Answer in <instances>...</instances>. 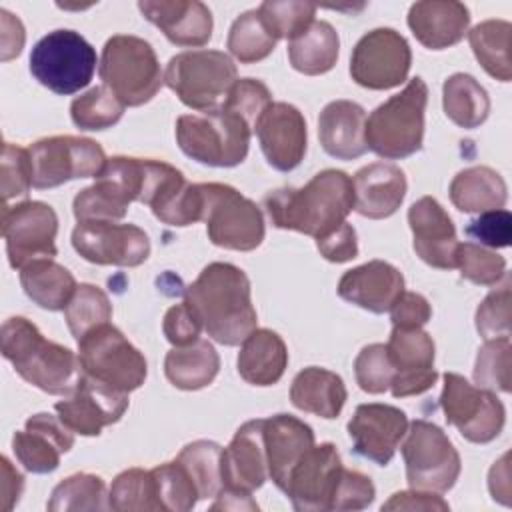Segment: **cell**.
I'll list each match as a JSON object with an SVG mask.
<instances>
[{"label":"cell","instance_id":"6da1fadb","mask_svg":"<svg viewBox=\"0 0 512 512\" xmlns=\"http://www.w3.org/2000/svg\"><path fill=\"white\" fill-rule=\"evenodd\" d=\"M208 336L224 346H238L256 330V308L246 272L230 262H212L184 290Z\"/></svg>","mask_w":512,"mask_h":512},{"label":"cell","instance_id":"7a4b0ae2","mask_svg":"<svg viewBox=\"0 0 512 512\" xmlns=\"http://www.w3.org/2000/svg\"><path fill=\"white\" fill-rule=\"evenodd\" d=\"M264 206L276 228L302 232L316 240L344 224L352 212V178L328 168L302 188H278L266 194Z\"/></svg>","mask_w":512,"mask_h":512},{"label":"cell","instance_id":"3957f363","mask_svg":"<svg viewBox=\"0 0 512 512\" xmlns=\"http://www.w3.org/2000/svg\"><path fill=\"white\" fill-rule=\"evenodd\" d=\"M0 350L20 378L46 394L70 396L84 376L80 358L70 348L44 338L24 316H12L2 324Z\"/></svg>","mask_w":512,"mask_h":512},{"label":"cell","instance_id":"277c9868","mask_svg":"<svg viewBox=\"0 0 512 512\" xmlns=\"http://www.w3.org/2000/svg\"><path fill=\"white\" fill-rule=\"evenodd\" d=\"M428 86L416 76L402 92L390 96L366 118L364 140L368 150L386 160H400L416 154L424 140V112Z\"/></svg>","mask_w":512,"mask_h":512},{"label":"cell","instance_id":"5b68a950","mask_svg":"<svg viewBox=\"0 0 512 512\" xmlns=\"http://www.w3.org/2000/svg\"><path fill=\"white\" fill-rule=\"evenodd\" d=\"M254 128L228 108L184 114L176 120V142L180 150L206 166L232 168L244 162Z\"/></svg>","mask_w":512,"mask_h":512},{"label":"cell","instance_id":"8992f818","mask_svg":"<svg viewBox=\"0 0 512 512\" xmlns=\"http://www.w3.org/2000/svg\"><path fill=\"white\" fill-rule=\"evenodd\" d=\"M98 74L124 106L150 102L164 82L154 48L132 34H116L106 40Z\"/></svg>","mask_w":512,"mask_h":512},{"label":"cell","instance_id":"52a82bcc","mask_svg":"<svg viewBox=\"0 0 512 512\" xmlns=\"http://www.w3.org/2000/svg\"><path fill=\"white\" fill-rule=\"evenodd\" d=\"M236 80V64L220 50L180 52L168 60L164 72L166 86L198 112L220 110Z\"/></svg>","mask_w":512,"mask_h":512},{"label":"cell","instance_id":"ba28073f","mask_svg":"<svg viewBox=\"0 0 512 512\" xmlns=\"http://www.w3.org/2000/svg\"><path fill=\"white\" fill-rule=\"evenodd\" d=\"M98 58L94 46L74 30H54L42 36L30 52L32 76L54 94L68 96L90 84Z\"/></svg>","mask_w":512,"mask_h":512},{"label":"cell","instance_id":"9c48e42d","mask_svg":"<svg viewBox=\"0 0 512 512\" xmlns=\"http://www.w3.org/2000/svg\"><path fill=\"white\" fill-rule=\"evenodd\" d=\"M202 222H206L208 240L214 246L238 252H250L264 240L262 210L236 188L220 182L200 184Z\"/></svg>","mask_w":512,"mask_h":512},{"label":"cell","instance_id":"30bf717a","mask_svg":"<svg viewBox=\"0 0 512 512\" xmlns=\"http://www.w3.org/2000/svg\"><path fill=\"white\" fill-rule=\"evenodd\" d=\"M78 358L86 376L126 394L140 388L148 374L144 354L110 322L78 340Z\"/></svg>","mask_w":512,"mask_h":512},{"label":"cell","instance_id":"8fae6325","mask_svg":"<svg viewBox=\"0 0 512 512\" xmlns=\"http://www.w3.org/2000/svg\"><path fill=\"white\" fill-rule=\"evenodd\" d=\"M402 458L406 480L414 490L448 492L462 470L460 454L446 432L422 418L408 424Z\"/></svg>","mask_w":512,"mask_h":512},{"label":"cell","instance_id":"7c38bea8","mask_svg":"<svg viewBox=\"0 0 512 512\" xmlns=\"http://www.w3.org/2000/svg\"><path fill=\"white\" fill-rule=\"evenodd\" d=\"M144 180L142 158L112 156L96 176V182L80 190L72 212L78 222L122 220L132 202L140 200Z\"/></svg>","mask_w":512,"mask_h":512},{"label":"cell","instance_id":"4fadbf2b","mask_svg":"<svg viewBox=\"0 0 512 512\" xmlns=\"http://www.w3.org/2000/svg\"><path fill=\"white\" fill-rule=\"evenodd\" d=\"M440 406L446 422L474 444L498 438L506 422V410L496 392L474 386L456 372L444 374Z\"/></svg>","mask_w":512,"mask_h":512},{"label":"cell","instance_id":"5bb4252c","mask_svg":"<svg viewBox=\"0 0 512 512\" xmlns=\"http://www.w3.org/2000/svg\"><path fill=\"white\" fill-rule=\"evenodd\" d=\"M32 186L38 190L56 188L76 178H96L106 164L104 148L82 136H50L34 142L30 148Z\"/></svg>","mask_w":512,"mask_h":512},{"label":"cell","instance_id":"9a60e30c","mask_svg":"<svg viewBox=\"0 0 512 512\" xmlns=\"http://www.w3.org/2000/svg\"><path fill=\"white\" fill-rule=\"evenodd\" d=\"M412 64L408 40L394 28L366 32L350 56V76L368 90H390L400 86Z\"/></svg>","mask_w":512,"mask_h":512},{"label":"cell","instance_id":"2e32d148","mask_svg":"<svg viewBox=\"0 0 512 512\" xmlns=\"http://www.w3.org/2000/svg\"><path fill=\"white\" fill-rule=\"evenodd\" d=\"M56 234L58 216L50 204L26 200L14 206H2V236L12 268L22 270L34 260L54 258Z\"/></svg>","mask_w":512,"mask_h":512},{"label":"cell","instance_id":"e0dca14e","mask_svg":"<svg viewBox=\"0 0 512 512\" xmlns=\"http://www.w3.org/2000/svg\"><path fill=\"white\" fill-rule=\"evenodd\" d=\"M74 250L92 264L134 268L148 260L150 238L134 224L78 222L72 230Z\"/></svg>","mask_w":512,"mask_h":512},{"label":"cell","instance_id":"ac0fdd59","mask_svg":"<svg viewBox=\"0 0 512 512\" xmlns=\"http://www.w3.org/2000/svg\"><path fill=\"white\" fill-rule=\"evenodd\" d=\"M342 460L332 442L314 444L292 468L284 494L298 512H324L332 508Z\"/></svg>","mask_w":512,"mask_h":512},{"label":"cell","instance_id":"d6986e66","mask_svg":"<svg viewBox=\"0 0 512 512\" xmlns=\"http://www.w3.org/2000/svg\"><path fill=\"white\" fill-rule=\"evenodd\" d=\"M394 368L390 392L394 398H408L430 390L438 378L434 368V340L422 328L394 326L386 342Z\"/></svg>","mask_w":512,"mask_h":512},{"label":"cell","instance_id":"ffe728a7","mask_svg":"<svg viewBox=\"0 0 512 512\" xmlns=\"http://www.w3.org/2000/svg\"><path fill=\"white\" fill-rule=\"evenodd\" d=\"M128 408V394L110 388L90 376H82L78 388L56 402L58 418L82 436H98L102 428L118 422Z\"/></svg>","mask_w":512,"mask_h":512},{"label":"cell","instance_id":"44dd1931","mask_svg":"<svg viewBox=\"0 0 512 512\" xmlns=\"http://www.w3.org/2000/svg\"><path fill=\"white\" fill-rule=\"evenodd\" d=\"M406 414L390 404H360L348 422L354 452L378 466L390 464L400 440L406 436Z\"/></svg>","mask_w":512,"mask_h":512},{"label":"cell","instance_id":"7402d4cb","mask_svg":"<svg viewBox=\"0 0 512 512\" xmlns=\"http://www.w3.org/2000/svg\"><path fill=\"white\" fill-rule=\"evenodd\" d=\"M266 162L280 170H294L306 154L308 132L302 112L288 102H272L254 128Z\"/></svg>","mask_w":512,"mask_h":512},{"label":"cell","instance_id":"603a6c76","mask_svg":"<svg viewBox=\"0 0 512 512\" xmlns=\"http://www.w3.org/2000/svg\"><path fill=\"white\" fill-rule=\"evenodd\" d=\"M414 252L432 268H456V228L442 204L432 196L418 198L408 210Z\"/></svg>","mask_w":512,"mask_h":512},{"label":"cell","instance_id":"cb8c5ba5","mask_svg":"<svg viewBox=\"0 0 512 512\" xmlns=\"http://www.w3.org/2000/svg\"><path fill=\"white\" fill-rule=\"evenodd\" d=\"M264 418L244 422L230 444L222 448V490L252 494L268 480V462L262 436Z\"/></svg>","mask_w":512,"mask_h":512},{"label":"cell","instance_id":"d4e9b609","mask_svg":"<svg viewBox=\"0 0 512 512\" xmlns=\"http://www.w3.org/2000/svg\"><path fill=\"white\" fill-rule=\"evenodd\" d=\"M74 446V432L48 412H38L26 420V428L14 432L12 448L18 462L32 474L54 472L60 456Z\"/></svg>","mask_w":512,"mask_h":512},{"label":"cell","instance_id":"484cf974","mask_svg":"<svg viewBox=\"0 0 512 512\" xmlns=\"http://www.w3.org/2000/svg\"><path fill=\"white\" fill-rule=\"evenodd\" d=\"M138 8L176 46H204L212 38V12L198 0H140Z\"/></svg>","mask_w":512,"mask_h":512},{"label":"cell","instance_id":"4316f807","mask_svg":"<svg viewBox=\"0 0 512 512\" xmlns=\"http://www.w3.org/2000/svg\"><path fill=\"white\" fill-rule=\"evenodd\" d=\"M404 292L402 272L384 260H370L346 270L338 282V296L374 314H384Z\"/></svg>","mask_w":512,"mask_h":512},{"label":"cell","instance_id":"83f0119b","mask_svg":"<svg viewBox=\"0 0 512 512\" xmlns=\"http://www.w3.org/2000/svg\"><path fill=\"white\" fill-rule=\"evenodd\" d=\"M262 436L268 462V478L276 484L278 490L284 492L292 468L314 446V432L304 420L292 414H274L264 418Z\"/></svg>","mask_w":512,"mask_h":512},{"label":"cell","instance_id":"f1b7e54d","mask_svg":"<svg viewBox=\"0 0 512 512\" xmlns=\"http://www.w3.org/2000/svg\"><path fill=\"white\" fill-rule=\"evenodd\" d=\"M354 210L370 220L392 216L406 196L404 172L386 162H374L360 168L352 178Z\"/></svg>","mask_w":512,"mask_h":512},{"label":"cell","instance_id":"f546056e","mask_svg":"<svg viewBox=\"0 0 512 512\" xmlns=\"http://www.w3.org/2000/svg\"><path fill=\"white\" fill-rule=\"evenodd\" d=\"M408 26L422 46L444 50L464 38L470 26V12L456 0L414 2L408 10Z\"/></svg>","mask_w":512,"mask_h":512},{"label":"cell","instance_id":"4dcf8cb0","mask_svg":"<svg viewBox=\"0 0 512 512\" xmlns=\"http://www.w3.org/2000/svg\"><path fill=\"white\" fill-rule=\"evenodd\" d=\"M366 112L352 100H334L318 116V138L326 154L338 160L360 158L368 146L364 140Z\"/></svg>","mask_w":512,"mask_h":512},{"label":"cell","instance_id":"1f68e13d","mask_svg":"<svg viewBox=\"0 0 512 512\" xmlns=\"http://www.w3.org/2000/svg\"><path fill=\"white\" fill-rule=\"evenodd\" d=\"M238 374L252 386L276 384L288 366V348L284 340L268 328L252 330L238 352Z\"/></svg>","mask_w":512,"mask_h":512},{"label":"cell","instance_id":"d6a6232c","mask_svg":"<svg viewBox=\"0 0 512 512\" xmlns=\"http://www.w3.org/2000/svg\"><path fill=\"white\" fill-rule=\"evenodd\" d=\"M346 396L344 380L336 372L320 366L300 370L290 386V400L298 410L326 420H332L342 412Z\"/></svg>","mask_w":512,"mask_h":512},{"label":"cell","instance_id":"836d02e7","mask_svg":"<svg viewBox=\"0 0 512 512\" xmlns=\"http://www.w3.org/2000/svg\"><path fill=\"white\" fill-rule=\"evenodd\" d=\"M508 188L504 178L488 166L460 170L450 182V200L460 212H488L504 208Z\"/></svg>","mask_w":512,"mask_h":512},{"label":"cell","instance_id":"e575fe53","mask_svg":"<svg viewBox=\"0 0 512 512\" xmlns=\"http://www.w3.org/2000/svg\"><path fill=\"white\" fill-rule=\"evenodd\" d=\"M220 370L216 348L198 338L188 346H174L164 358V374L174 388L200 390L214 382Z\"/></svg>","mask_w":512,"mask_h":512},{"label":"cell","instance_id":"d590c367","mask_svg":"<svg viewBox=\"0 0 512 512\" xmlns=\"http://www.w3.org/2000/svg\"><path fill=\"white\" fill-rule=\"evenodd\" d=\"M20 284L36 306L52 312L64 310L78 286L72 272L52 258L26 264L20 270Z\"/></svg>","mask_w":512,"mask_h":512},{"label":"cell","instance_id":"8d00e7d4","mask_svg":"<svg viewBox=\"0 0 512 512\" xmlns=\"http://www.w3.org/2000/svg\"><path fill=\"white\" fill-rule=\"evenodd\" d=\"M340 52L336 28L326 20H314L300 36L288 42V58L294 70L318 76L334 68Z\"/></svg>","mask_w":512,"mask_h":512},{"label":"cell","instance_id":"74e56055","mask_svg":"<svg viewBox=\"0 0 512 512\" xmlns=\"http://www.w3.org/2000/svg\"><path fill=\"white\" fill-rule=\"evenodd\" d=\"M442 104L446 116L466 130L478 128L490 114L488 92L474 76L464 72H456L444 80Z\"/></svg>","mask_w":512,"mask_h":512},{"label":"cell","instance_id":"f35d334b","mask_svg":"<svg viewBox=\"0 0 512 512\" xmlns=\"http://www.w3.org/2000/svg\"><path fill=\"white\" fill-rule=\"evenodd\" d=\"M510 36L512 24L506 20H484L468 32V42L476 60L500 82H510L512 78Z\"/></svg>","mask_w":512,"mask_h":512},{"label":"cell","instance_id":"ab89813d","mask_svg":"<svg viewBox=\"0 0 512 512\" xmlns=\"http://www.w3.org/2000/svg\"><path fill=\"white\" fill-rule=\"evenodd\" d=\"M278 38L272 34L262 14L248 10L240 14L228 32V50L240 64H254L272 54Z\"/></svg>","mask_w":512,"mask_h":512},{"label":"cell","instance_id":"60d3db41","mask_svg":"<svg viewBox=\"0 0 512 512\" xmlns=\"http://www.w3.org/2000/svg\"><path fill=\"white\" fill-rule=\"evenodd\" d=\"M50 512L68 510H108V492L100 476L78 472L64 478L54 490L46 504Z\"/></svg>","mask_w":512,"mask_h":512},{"label":"cell","instance_id":"b9f144b4","mask_svg":"<svg viewBox=\"0 0 512 512\" xmlns=\"http://www.w3.org/2000/svg\"><path fill=\"white\" fill-rule=\"evenodd\" d=\"M222 446L212 440H196L186 444L176 460L188 470L190 478L196 484L198 498L208 500L216 498L222 490V470H220Z\"/></svg>","mask_w":512,"mask_h":512},{"label":"cell","instance_id":"7bdbcfd3","mask_svg":"<svg viewBox=\"0 0 512 512\" xmlns=\"http://www.w3.org/2000/svg\"><path fill=\"white\" fill-rule=\"evenodd\" d=\"M64 318L76 342L92 328L110 322L112 304L106 292L94 284H78L64 308Z\"/></svg>","mask_w":512,"mask_h":512},{"label":"cell","instance_id":"ee69618b","mask_svg":"<svg viewBox=\"0 0 512 512\" xmlns=\"http://www.w3.org/2000/svg\"><path fill=\"white\" fill-rule=\"evenodd\" d=\"M108 502L116 512L160 510L152 470L128 468L120 472L110 486Z\"/></svg>","mask_w":512,"mask_h":512},{"label":"cell","instance_id":"f6af8a7d","mask_svg":"<svg viewBox=\"0 0 512 512\" xmlns=\"http://www.w3.org/2000/svg\"><path fill=\"white\" fill-rule=\"evenodd\" d=\"M124 108L116 94L102 84L72 100L70 118L80 130H106L122 118Z\"/></svg>","mask_w":512,"mask_h":512},{"label":"cell","instance_id":"bcb514c9","mask_svg":"<svg viewBox=\"0 0 512 512\" xmlns=\"http://www.w3.org/2000/svg\"><path fill=\"white\" fill-rule=\"evenodd\" d=\"M152 476L160 510L186 512L192 510L200 500L196 484L180 460H172L152 468Z\"/></svg>","mask_w":512,"mask_h":512},{"label":"cell","instance_id":"7dc6e473","mask_svg":"<svg viewBox=\"0 0 512 512\" xmlns=\"http://www.w3.org/2000/svg\"><path fill=\"white\" fill-rule=\"evenodd\" d=\"M474 382L490 392H510L512 384V344L510 338L484 340L474 364Z\"/></svg>","mask_w":512,"mask_h":512},{"label":"cell","instance_id":"c3c4849f","mask_svg":"<svg viewBox=\"0 0 512 512\" xmlns=\"http://www.w3.org/2000/svg\"><path fill=\"white\" fill-rule=\"evenodd\" d=\"M264 22L272 30V34L280 38L294 40L300 36L312 22L316 14V4L312 2H298V0H266L258 6Z\"/></svg>","mask_w":512,"mask_h":512},{"label":"cell","instance_id":"681fc988","mask_svg":"<svg viewBox=\"0 0 512 512\" xmlns=\"http://www.w3.org/2000/svg\"><path fill=\"white\" fill-rule=\"evenodd\" d=\"M456 268L462 278L478 286H494L506 274V260L486 246L460 242L456 248Z\"/></svg>","mask_w":512,"mask_h":512},{"label":"cell","instance_id":"f907efd6","mask_svg":"<svg viewBox=\"0 0 512 512\" xmlns=\"http://www.w3.org/2000/svg\"><path fill=\"white\" fill-rule=\"evenodd\" d=\"M356 384L368 394H382L390 388L394 368L386 352V344L364 346L354 360Z\"/></svg>","mask_w":512,"mask_h":512},{"label":"cell","instance_id":"816d5d0a","mask_svg":"<svg viewBox=\"0 0 512 512\" xmlns=\"http://www.w3.org/2000/svg\"><path fill=\"white\" fill-rule=\"evenodd\" d=\"M32 160L28 148L4 142L2 146V206L26 198L32 186Z\"/></svg>","mask_w":512,"mask_h":512},{"label":"cell","instance_id":"f5cc1de1","mask_svg":"<svg viewBox=\"0 0 512 512\" xmlns=\"http://www.w3.org/2000/svg\"><path fill=\"white\" fill-rule=\"evenodd\" d=\"M510 282L492 290L476 308V330L484 340L510 338Z\"/></svg>","mask_w":512,"mask_h":512},{"label":"cell","instance_id":"db71d44e","mask_svg":"<svg viewBox=\"0 0 512 512\" xmlns=\"http://www.w3.org/2000/svg\"><path fill=\"white\" fill-rule=\"evenodd\" d=\"M272 104L268 86L256 78H240L234 82L222 108L240 114L252 128H256L264 110Z\"/></svg>","mask_w":512,"mask_h":512},{"label":"cell","instance_id":"11a10c76","mask_svg":"<svg viewBox=\"0 0 512 512\" xmlns=\"http://www.w3.org/2000/svg\"><path fill=\"white\" fill-rule=\"evenodd\" d=\"M466 234L488 248H506L512 240V214L504 208L480 212L478 218L470 220Z\"/></svg>","mask_w":512,"mask_h":512},{"label":"cell","instance_id":"9f6ffc18","mask_svg":"<svg viewBox=\"0 0 512 512\" xmlns=\"http://www.w3.org/2000/svg\"><path fill=\"white\" fill-rule=\"evenodd\" d=\"M374 496L376 488L366 474L344 468L330 510H362L372 504Z\"/></svg>","mask_w":512,"mask_h":512},{"label":"cell","instance_id":"6f0895ef","mask_svg":"<svg viewBox=\"0 0 512 512\" xmlns=\"http://www.w3.org/2000/svg\"><path fill=\"white\" fill-rule=\"evenodd\" d=\"M162 330L172 346H188L200 338V332L204 328L194 310L184 300L168 308V312L164 314Z\"/></svg>","mask_w":512,"mask_h":512},{"label":"cell","instance_id":"680465c9","mask_svg":"<svg viewBox=\"0 0 512 512\" xmlns=\"http://www.w3.org/2000/svg\"><path fill=\"white\" fill-rule=\"evenodd\" d=\"M316 248L318 252L328 260V262H348L358 256V240H356V230L352 224L344 222L332 232L316 238Z\"/></svg>","mask_w":512,"mask_h":512},{"label":"cell","instance_id":"91938a15","mask_svg":"<svg viewBox=\"0 0 512 512\" xmlns=\"http://www.w3.org/2000/svg\"><path fill=\"white\" fill-rule=\"evenodd\" d=\"M392 324L400 328H422L432 318L430 302L418 292H402L388 310Z\"/></svg>","mask_w":512,"mask_h":512},{"label":"cell","instance_id":"94428289","mask_svg":"<svg viewBox=\"0 0 512 512\" xmlns=\"http://www.w3.org/2000/svg\"><path fill=\"white\" fill-rule=\"evenodd\" d=\"M382 510H448V502L436 492L428 490H402L390 496L388 502L382 504Z\"/></svg>","mask_w":512,"mask_h":512},{"label":"cell","instance_id":"6125c7cd","mask_svg":"<svg viewBox=\"0 0 512 512\" xmlns=\"http://www.w3.org/2000/svg\"><path fill=\"white\" fill-rule=\"evenodd\" d=\"M0 40H2V60H10L22 52L24 46V26L8 10H0Z\"/></svg>","mask_w":512,"mask_h":512},{"label":"cell","instance_id":"be15d7a7","mask_svg":"<svg viewBox=\"0 0 512 512\" xmlns=\"http://www.w3.org/2000/svg\"><path fill=\"white\" fill-rule=\"evenodd\" d=\"M2 462V512H10L14 504L18 502L22 488H24V476L10 464L6 456L0 458Z\"/></svg>","mask_w":512,"mask_h":512},{"label":"cell","instance_id":"e7e4bbea","mask_svg":"<svg viewBox=\"0 0 512 512\" xmlns=\"http://www.w3.org/2000/svg\"><path fill=\"white\" fill-rule=\"evenodd\" d=\"M510 470H508V454H504L488 474V488L494 500H498L504 506H510Z\"/></svg>","mask_w":512,"mask_h":512},{"label":"cell","instance_id":"03108f58","mask_svg":"<svg viewBox=\"0 0 512 512\" xmlns=\"http://www.w3.org/2000/svg\"><path fill=\"white\" fill-rule=\"evenodd\" d=\"M210 510H258L256 500L248 492H236V490H220L216 496V502L210 506Z\"/></svg>","mask_w":512,"mask_h":512}]
</instances>
